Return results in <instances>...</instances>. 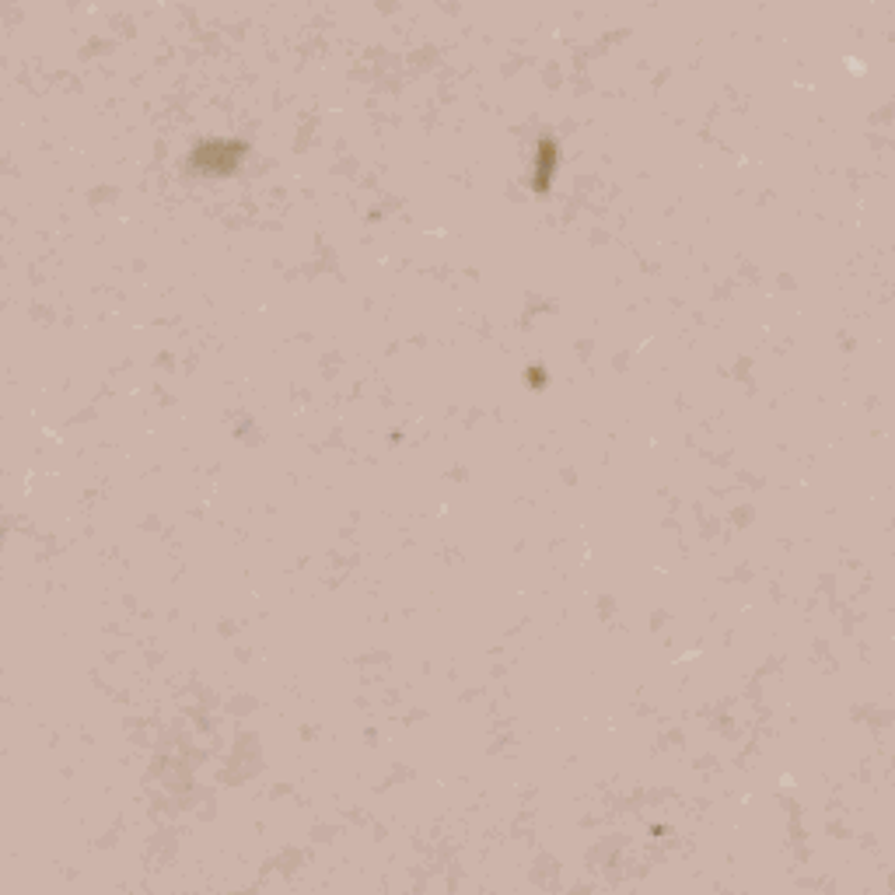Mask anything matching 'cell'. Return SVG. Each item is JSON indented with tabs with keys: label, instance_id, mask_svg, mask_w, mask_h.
<instances>
[{
	"label": "cell",
	"instance_id": "6da1fadb",
	"mask_svg": "<svg viewBox=\"0 0 895 895\" xmlns=\"http://www.w3.org/2000/svg\"><path fill=\"white\" fill-rule=\"evenodd\" d=\"M242 154H245L242 140H207V144L193 151V172H204V175L235 172Z\"/></svg>",
	"mask_w": 895,
	"mask_h": 895
}]
</instances>
